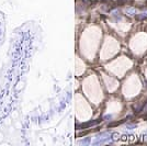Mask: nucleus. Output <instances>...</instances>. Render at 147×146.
I'll return each mask as SVG.
<instances>
[{
    "label": "nucleus",
    "mask_w": 147,
    "mask_h": 146,
    "mask_svg": "<svg viewBox=\"0 0 147 146\" xmlns=\"http://www.w3.org/2000/svg\"><path fill=\"white\" fill-rule=\"evenodd\" d=\"M136 9L135 8H127L126 9V13H127L128 15H135L136 14Z\"/></svg>",
    "instance_id": "nucleus-1"
},
{
    "label": "nucleus",
    "mask_w": 147,
    "mask_h": 146,
    "mask_svg": "<svg viewBox=\"0 0 147 146\" xmlns=\"http://www.w3.org/2000/svg\"><path fill=\"white\" fill-rule=\"evenodd\" d=\"M125 127L127 129V130H133V129L136 127V124H126Z\"/></svg>",
    "instance_id": "nucleus-2"
},
{
    "label": "nucleus",
    "mask_w": 147,
    "mask_h": 146,
    "mask_svg": "<svg viewBox=\"0 0 147 146\" xmlns=\"http://www.w3.org/2000/svg\"><path fill=\"white\" fill-rule=\"evenodd\" d=\"M112 139H113L114 141L119 140V139H120V134H119V133H114V134L112 135Z\"/></svg>",
    "instance_id": "nucleus-3"
},
{
    "label": "nucleus",
    "mask_w": 147,
    "mask_h": 146,
    "mask_svg": "<svg viewBox=\"0 0 147 146\" xmlns=\"http://www.w3.org/2000/svg\"><path fill=\"white\" fill-rule=\"evenodd\" d=\"M138 19H146L147 18V13H141V15H137Z\"/></svg>",
    "instance_id": "nucleus-4"
},
{
    "label": "nucleus",
    "mask_w": 147,
    "mask_h": 146,
    "mask_svg": "<svg viewBox=\"0 0 147 146\" xmlns=\"http://www.w3.org/2000/svg\"><path fill=\"white\" fill-rule=\"evenodd\" d=\"M89 142H90V140H89V139H86V140H84V141H81L80 144H82V145H84V144H88Z\"/></svg>",
    "instance_id": "nucleus-5"
},
{
    "label": "nucleus",
    "mask_w": 147,
    "mask_h": 146,
    "mask_svg": "<svg viewBox=\"0 0 147 146\" xmlns=\"http://www.w3.org/2000/svg\"><path fill=\"white\" fill-rule=\"evenodd\" d=\"M122 140L126 141V140H127V135H122Z\"/></svg>",
    "instance_id": "nucleus-6"
}]
</instances>
